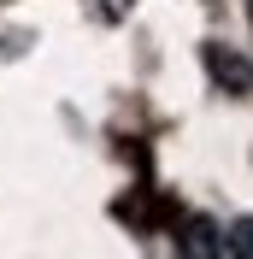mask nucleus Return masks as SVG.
Segmentation results:
<instances>
[{
    "instance_id": "2",
    "label": "nucleus",
    "mask_w": 253,
    "mask_h": 259,
    "mask_svg": "<svg viewBox=\"0 0 253 259\" xmlns=\"http://www.w3.org/2000/svg\"><path fill=\"white\" fill-rule=\"evenodd\" d=\"M130 6H136V0H89V12H95L100 24H124Z\"/></svg>"
},
{
    "instance_id": "1",
    "label": "nucleus",
    "mask_w": 253,
    "mask_h": 259,
    "mask_svg": "<svg viewBox=\"0 0 253 259\" xmlns=\"http://www.w3.org/2000/svg\"><path fill=\"white\" fill-rule=\"evenodd\" d=\"M206 65H212V77H230V95H247V65H241V53H224L218 41L206 48Z\"/></svg>"
}]
</instances>
